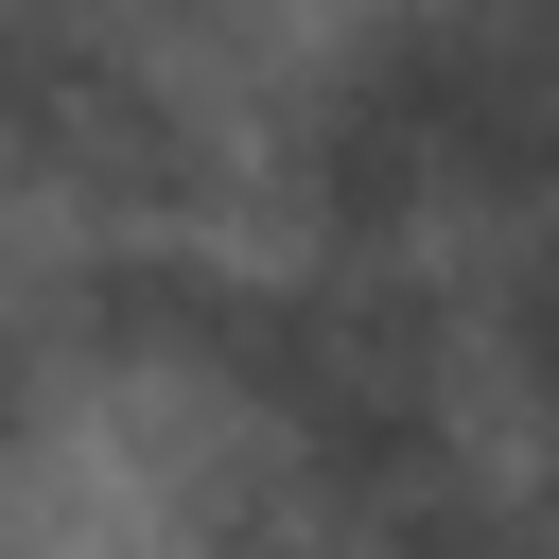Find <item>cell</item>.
<instances>
[{
	"instance_id": "6da1fadb",
	"label": "cell",
	"mask_w": 559,
	"mask_h": 559,
	"mask_svg": "<svg viewBox=\"0 0 559 559\" xmlns=\"http://www.w3.org/2000/svg\"><path fill=\"white\" fill-rule=\"evenodd\" d=\"M52 402H70V349H52V314H35V262H0V454H35Z\"/></svg>"
}]
</instances>
